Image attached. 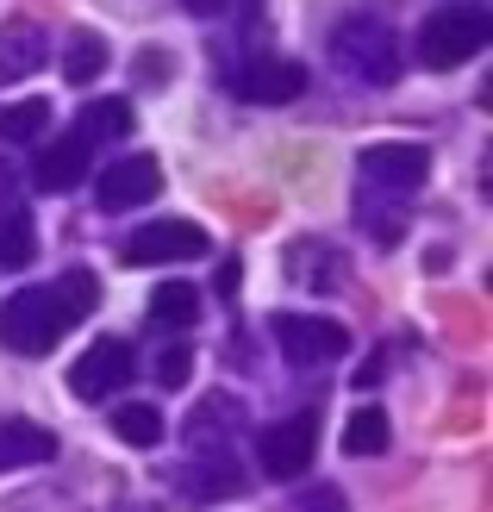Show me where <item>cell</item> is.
<instances>
[{
  "instance_id": "6da1fadb",
  "label": "cell",
  "mask_w": 493,
  "mask_h": 512,
  "mask_svg": "<svg viewBox=\"0 0 493 512\" xmlns=\"http://www.w3.org/2000/svg\"><path fill=\"white\" fill-rule=\"evenodd\" d=\"M487 44H493V13L481 0H444L419 25V63L425 69H456V63L481 57Z\"/></svg>"
},
{
  "instance_id": "7a4b0ae2",
  "label": "cell",
  "mask_w": 493,
  "mask_h": 512,
  "mask_svg": "<svg viewBox=\"0 0 493 512\" xmlns=\"http://www.w3.org/2000/svg\"><path fill=\"white\" fill-rule=\"evenodd\" d=\"M331 63L362 88H387L400 75V38L394 25H381L375 13H356L331 32Z\"/></svg>"
},
{
  "instance_id": "3957f363",
  "label": "cell",
  "mask_w": 493,
  "mask_h": 512,
  "mask_svg": "<svg viewBox=\"0 0 493 512\" xmlns=\"http://www.w3.org/2000/svg\"><path fill=\"white\" fill-rule=\"evenodd\" d=\"M75 331V313L63 306L57 288H19L7 306H0V338L19 356H50Z\"/></svg>"
},
{
  "instance_id": "277c9868",
  "label": "cell",
  "mask_w": 493,
  "mask_h": 512,
  "mask_svg": "<svg viewBox=\"0 0 493 512\" xmlns=\"http://www.w3.org/2000/svg\"><path fill=\"white\" fill-rule=\"evenodd\" d=\"M313 450H319V419L294 413V419H281V425H269L263 438H256V469L269 481H294V475L313 469Z\"/></svg>"
},
{
  "instance_id": "5b68a950",
  "label": "cell",
  "mask_w": 493,
  "mask_h": 512,
  "mask_svg": "<svg viewBox=\"0 0 493 512\" xmlns=\"http://www.w3.org/2000/svg\"><path fill=\"white\" fill-rule=\"evenodd\" d=\"M132 375H138L132 344H125V338H94L82 356H75V369H69V394H75V400H107V394H119Z\"/></svg>"
},
{
  "instance_id": "8992f818",
  "label": "cell",
  "mask_w": 493,
  "mask_h": 512,
  "mask_svg": "<svg viewBox=\"0 0 493 512\" xmlns=\"http://www.w3.org/2000/svg\"><path fill=\"white\" fill-rule=\"evenodd\" d=\"M188 256H206V232L194 219H150L132 238L119 244V263H188Z\"/></svg>"
},
{
  "instance_id": "52a82bcc",
  "label": "cell",
  "mask_w": 493,
  "mask_h": 512,
  "mask_svg": "<svg viewBox=\"0 0 493 512\" xmlns=\"http://www.w3.org/2000/svg\"><path fill=\"white\" fill-rule=\"evenodd\" d=\"M275 344H281V356H288L294 369H319V363H331V356H344L350 331L337 325V319H313V313H281V319H275Z\"/></svg>"
},
{
  "instance_id": "ba28073f",
  "label": "cell",
  "mask_w": 493,
  "mask_h": 512,
  "mask_svg": "<svg viewBox=\"0 0 493 512\" xmlns=\"http://www.w3.org/2000/svg\"><path fill=\"white\" fill-rule=\"evenodd\" d=\"M225 88L238 100H256V107H288V100L306 94V69L288 57H250L225 75Z\"/></svg>"
},
{
  "instance_id": "9c48e42d",
  "label": "cell",
  "mask_w": 493,
  "mask_h": 512,
  "mask_svg": "<svg viewBox=\"0 0 493 512\" xmlns=\"http://www.w3.org/2000/svg\"><path fill=\"white\" fill-rule=\"evenodd\" d=\"M431 150L425 144H369L362 150V188L369 194H412L425 188Z\"/></svg>"
},
{
  "instance_id": "30bf717a",
  "label": "cell",
  "mask_w": 493,
  "mask_h": 512,
  "mask_svg": "<svg viewBox=\"0 0 493 512\" xmlns=\"http://www.w3.org/2000/svg\"><path fill=\"white\" fill-rule=\"evenodd\" d=\"M157 194H163L157 157H119V163L100 169V182H94V200L107 213H132V207H144V200H157Z\"/></svg>"
},
{
  "instance_id": "8fae6325",
  "label": "cell",
  "mask_w": 493,
  "mask_h": 512,
  "mask_svg": "<svg viewBox=\"0 0 493 512\" xmlns=\"http://www.w3.org/2000/svg\"><path fill=\"white\" fill-rule=\"evenodd\" d=\"M94 169V144L82 132H69L57 144H44L38 150V163H32V188L44 194H69V188H82V175Z\"/></svg>"
},
{
  "instance_id": "7c38bea8",
  "label": "cell",
  "mask_w": 493,
  "mask_h": 512,
  "mask_svg": "<svg viewBox=\"0 0 493 512\" xmlns=\"http://www.w3.org/2000/svg\"><path fill=\"white\" fill-rule=\"evenodd\" d=\"M44 57H50V38H44L38 19H7V25H0V88L38 75Z\"/></svg>"
},
{
  "instance_id": "4fadbf2b",
  "label": "cell",
  "mask_w": 493,
  "mask_h": 512,
  "mask_svg": "<svg viewBox=\"0 0 493 512\" xmlns=\"http://www.w3.org/2000/svg\"><path fill=\"white\" fill-rule=\"evenodd\" d=\"M231 431H244V406L231 400V394H206V400L194 406V419H188V450H194V456L225 450Z\"/></svg>"
},
{
  "instance_id": "5bb4252c",
  "label": "cell",
  "mask_w": 493,
  "mask_h": 512,
  "mask_svg": "<svg viewBox=\"0 0 493 512\" xmlns=\"http://www.w3.org/2000/svg\"><path fill=\"white\" fill-rule=\"evenodd\" d=\"M57 456V438H50L44 425L32 419H0V475H13V469H38Z\"/></svg>"
},
{
  "instance_id": "9a60e30c",
  "label": "cell",
  "mask_w": 493,
  "mask_h": 512,
  "mask_svg": "<svg viewBox=\"0 0 493 512\" xmlns=\"http://www.w3.org/2000/svg\"><path fill=\"white\" fill-rule=\"evenodd\" d=\"M238 488H244V475L231 463V450H206L188 463V475H181V494H194V500H225Z\"/></svg>"
},
{
  "instance_id": "2e32d148",
  "label": "cell",
  "mask_w": 493,
  "mask_h": 512,
  "mask_svg": "<svg viewBox=\"0 0 493 512\" xmlns=\"http://www.w3.org/2000/svg\"><path fill=\"white\" fill-rule=\"evenodd\" d=\"M113 438L132 444V450H157L163 444V413L150 400H125L119 413H113Z\"/></svg>"
},
{
  "instance_id": "e0dca14e",
  "label": "cell",
  "mask_w": 493,
  "mask_h": 512,
  "mask_svg": "<svg viewBox=\"0 0 493 512\" xmlns=\"http://www.w3.org/2000/svg\"><path fill=\"white\" fill-rule=\"evenodd\" d=\"M150 319H157L163 331H188L200 319V294L188 288V281H157V294H150Z\"/></svg>"
},
{
  "instance_id": "ac0fdd59",
  "label": "cell",
  "mask_w": 493,
  "mask_h": 512,
  "mask_svg": "<svg viewBox=\"0 0 493 512\" xmlns=\"http://www.w3.org/2000/svg\"><path fill=\"white\" fill-rule=\"evenodd\" d=\"M107 63H113V50H107V38H100V32H75V38L63 44V75H69L75 88H88Z\"/></svg>"
},
{
  "instance_id": "d6986e66",
  "label": "cell",
  "mask_w": 493,
  "mask_h": 512,
  "mask_svg": "<svg viewBox=\"0 0 493 512\" xmlns=\"http://www.w3.org/2000/svg\"><path fill=\"white\" fill-rule=\"evenodd\" d=\"M132 125H138V119H132V100H119V94H113V100H94L75 132H82L88 144H107V138H125Z\"/></svg>"
},
{
  "instance_id": "ffe728a7",
  "label": "cell",
  "mask_w": 493,
  "mask_h": 512,
  "mask_svg": "<svg viewBox=\"0 0 493 512\" xmlns=\"http://www.w3.org/2000/svg\"><path fill=\"white\" fill-rule=\"evenodd\" d=\"M32 256H38L32 219H25L19 207H7L0 213V269H32Z\"/></svg>"
},
{
  "instance_id": "44dd1931",
  "label": "cell",
  "mask_w": 493,
  "mask_h": 512,
  "mask_svg": "<svg viewBox=\"0 0 493 512\" xmlns=\"http://www.w3.org/2000/svg\"><path fill=\"white\" fill-rule=\"evenodd\" d=\"M50 125V100H13L0 107V144H38Z\"/></svg>"
},
{
  "instance_id": "7402d4cb",
  "label": "cell",
  "mask_w": 493,
  "mask_h": 512,
  "mask_svg": "<svg viewBox=\"0 0 493 512\" xmlns=\"http://www.w3.org/2000/svg\"><path fill=\"white\" fill-rule=\"evenodd\" d=\"M387 438H394V425H387L381 406H362V413H350V425H344V450L350 456H381Z\"/></svg>"
},
{
  "instance_id": "603a6c76",
  "label": "cell",
  "mask_w": 493,
  "mask_h": 512,
  "mask_svg": "<svg viewBox=\"0 0 493 512\" xmlns=\"http://www.w3.org/2000/svg\"><path fill=\"white\" fill-rule=\"evenodd\" d=\"M50 288L63 294V306H69L75 319H88L94 306H100V281H94V269H63L57 281H50Z\"/></svg>"
},
{
  "instance_id": "cb8c5ba5",
  "label": "cell",
  "mask_w": 493,
  "mask_h": 512,
  "mask_svg": "<svg viewBox=\"0 0 493 512\" xmlns=\"http://www.w3.org/2000/svg\"><path fill=\"white\" fill-rule=\"evenodd\" d=\"M362 219H369V238H375V244H400V238H406V213L394 207V200L381 207L375 194H362Z\"/></svg>"
},
{
  "instance_id": "d4e9b609",
  "label": "cell",
  "mask_w": 493,
  "mask_h": 512,
  "mask_svg": "<svg viewBox=\"0 0 493 512\" xmlns=\"http://www.w3.org/2000/svg\"><path fill=\"white\" fill-rule=\"evenodd\" d=\"M288 512H350V500H344V488H306V494H294L288 500Z\"/></svg>"
},
{
  "instance_id": "484cf974",
  "label": "cell",
  "mask_w": 493,
  "mask_h": 512,
  "mask_svg": "<svg viewBox=\"0 0 493 512\" xmlns=\"http://www.w3.org/2000/svg\"><path fill=\"white\" fill-rule=\"evenodd\" d=\"M188 369H194V356L181 350V344H169V350L157 356V381H163V388H181V381H188Z\"/></svg>"
},
{
  "instance_id": "4316f807",
  "label": "cell",
  "mask_w": 493,
  "mask_h": 512,
  "mask_svg": "<svg viewBox=\"0 0 493 512\" xmlns=\"http://www.w3.org/2000/svg\"><path fill=\"white\" fill-rule=\"evenodd\" d=\"M138 82H150V88H163V82H169V57H163V50L138 57Z\"/></svg>"
},
{
  "instance_id": "83f0119b",
  "label": "cell",
  "mask_w": 493,
  "mask_h": 512,
  "mask_svg": "<svg viewBox=\"0 0 493 512\" xmlns=\"http://www.w3.org/2000/svg\"><path fill=\"white\" fill-rule=\"evenodd\" d=\"M238 269H244V263H225V269H219V294H238Z\"/></svg>"
},
{
  "instance_id": "f1b7e54d",
  "label": "cell",
  "mask_w": 493,
  "mask_h": 512,
  "mask_svg": "<svg viewBox=\"0 0 493 512\" xmlns=\"http://www.w3.org/2000/svg\"><path fill=\"white\" fill-rule=\"evenodd\" d=\"M181 7H194V13L206 19V13H219V7H225V0H181Z\"/></svg>"
}]
</instances>
